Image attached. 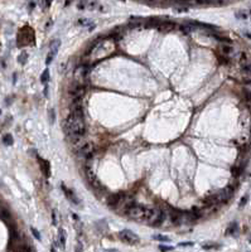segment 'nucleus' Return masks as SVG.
I'll return each mask as SVG.
<instances>
[{"label":"nucleus","instance_id":"4c0bfd02","mask_svg":"<svg viewBox=\"0 0 251 252\" xmlns=\"http://www.w3.org/2000/svg\"><path fill=\"white\" fill-rule=\"evenodd\" d=\"M250 14H251V10H250Z\"/></svg>","mask_w":251,"mask_h":252},{"label":"nucleus","instance_id":"a211bd4d","mask_svg":"<svg viewBox=\"0 0 251 252\" xmlns=\"http://www.w3.org/2000/svg\"><path fill=\"white\" fill-rule=\"evenodd\" d=\"M236 231H237V223H236V222H232L230 226H229L227 231H226V234H232V233H235Z\"/></svg>","mask_w":251,"mask_h":252},{"label":"nucleus","instance_id":"1a4fd4ad","mask_svg":"<svg viewBox=\"0 0 251 252\" xmlns=\"http://www.w3.org/2000/svg\"><path fill=\"white\" fill-rule=\"evenodd\" d=\"M123 197H124V195H121V194H112V195H110V197L107 198V204H109V207H110V208H116L119 204H120Z\"/></svg>","mask_w":251,"mask_h":252},{"label":"nucleus","instance_id":"c85d7f7f","mask_svg":"<svg viewBox=\"0 0 251 252\" xmlns=\"http://www.w3.org/2000/svg\"><path fill=\"white\" fill-rule=\"evenodd\" d=\"M245 98H246L247 101H251V90L245 91Z\"/></svg>","mask_w":251,"mask_h":252},{"label":"nucleus","instance_id":"412c9836","mask_svg":"<svg viewBox=\"0 0 251 252\" xmlns=\"http://www.w3.org/2000/svg\"><path fill=\"white\" fill-rule=\"evenodd\" d=\"M27 58H28V54L25 52H22V54L18 57V61H19V63H22V64H24L25 62H27Z\"/></svg>","mask_w":251,"mask_h":252},{"label":"nucleus","instance_id":"f257e3e1","mask_svg":"<svg viewBox=\"0 0 251 252\" xmlns=\"http://www.w3.org/2000/svg\"><path fill=\"white\" fill-rule=\"evenodd\" d=\"M64 129H66V131L68 132V135H80V136H83L85 132H86V125H85L83 116L70 114L68 117L66 118Z\"/></svg>","mask_w":251,"mask_h":252},{"label":"nucleus","instance_id":"9d476101","mask_svg":"<svg viewBox=\"0 0 251 252\" xmlns=\"http://www.w3.org/2000/svg\"><path fill=\"white\" fill-rule=\"evenodd\" d=\"M174 26L176 24L173 22H170V20H162L160 25H159V29L160 32H170V30H173L174 29Z\"/></svg>","mask_w":251,"mask_h":252},{"label":"nucleus","instance_id":"a878e982","mask_svg":"<svg viewBox=\"0 0 251 252\" xmlns=\"http://www.w3.org/2000/svg\"><path fill=\"white\" fill-rule=\"evenodd\" d=\"M32 233H33V236L37 238L38 241H41V234H39V232H38L35 228H32Z\"/></svg>","mask_w":251,"mask_h":252},{"label":"nucleus","instance_id":"9b49d317","mask_svg":"<svg viewBox=\"0 0 251 252\" xmlns=\"http://www.w3.org/2000/svg\"><path fill=\"white\" fill-rule=\"evenodd\" d=\"M220 52L222 53L225 57H230V56H232L235 53V49H233V47L231 44H225L223 43V44L220 46Z\"/></svg>","mask_w":251,"mask_h":252},{"label":"nucleus","instance_id":"4be33fe9","mask_svg":"<svg viewBox=\"0 0 251 252\" xmlns=\"http://www.w3.org/2000/svg\"><path fill=\"white\" fill-rule=\"evenodd\" d=\"M59 242H61L62 247H64V246H66V234H64V232H63V231H61V233H59Z\"/></svg>","mask_w":251,"mask_h":252},{"label":"nucleus","instance_id":"2eb2a0df","mask_svg":"<svg viewBox=\"0 0 251 252\" xmlns=\"http://www.w3.org/2000/svg\"><path fill=\"white\" fill-rule=\"evenodd\" d=\"M59 46H61V42L58 41V39H56V41H53L51 43V50H49V53L52 56H55L56 57V54L58 53V49H59Z\"/></svg>","mask_w":251,"mask_h":252},{"label":"nucleus","instance_id":"5701e85b","mask_svg":"<svg viewBox=\"0 0 251 252\" xmlns=\"http://www.w3.org/2000/svg\"><path fill=\"white\" fill-rule=\"evenodd\" d=\"M3 141H4L5 145H11V144H13V138H11V135H5L4 139H3Z\"/></svg>","mask_w":251,"mask_h":252},{"label":"nucleus","instance_id":"ddd939ff","mask_svg":"<svg viewBox=\"0 0 251 252\" xmlns=\"http://www.w3.org/2000/svg\"><path fill=\"white\" fill-rule=\"evenodd\" d=\"M39 164H41V168H42V170H43V173H44V175L47 177V178H49V175H51V166H49V163L47 162V160H44V159H39Z\"/></svg>","mask_w":251,"mask_h":252},{"label":"nucleus","instance_id":"6ab92c4d","mask_svg":"<svg viewBox=\"0 0 251 252\" xmlns=\"http://www.w3.org/2000/svg\"><path fill=\"white\" fill-rule=\"evenodd\" d=\"M143 24V20L140 18H131L130 19V25L131 26H140Z\"/></svg>","mask_w":251,"mask_h":252},{"label":"nucleus","instance_id":"2f4dec72","mask_svg":"<svg viewBox=\"0 0 251 252\" xmlns=\"http://www.w3.org/2000/svg\"><path fill=\"white\" fill-rule=\"evenodd\" d=\"M244 83H245V86L251 87V77H250V78H245V79H244Z\"/></svg>","mask_w":251,"mask_h":252},{"label":"nucleus","instance_id":"72a5a7b5","mask_svg":"<svg viewBox=\"0 0 251 252\" xmlns=\"http://www.w3.org/2000/svg\"><path fill=\"white\" fill-rule=\"evenodd\" d=\"M52 216H53V224H57V217H56V212H52Z\"/></svg>","mask_w":251,"mask_h":252},{"label":"nucleus","instance_id":"aec40b11","mask_svg":"<svg viewBox=\"0 0 251 252\" xmlns=\"http://www.w3.org/2000/svg\"><path fill=\"white\" fill-rule=\"evenodd\" d=\"M48 79H49V71H48V70H44V72H43L42 76H41V81H42V83H47Z\"/></svg>","mask_w":251,"mask_h":252},{"label":"nucleus","instance_id":"0eeeda50","mask_svg":"<svg viewBox=\"0 0 251 252\" xmlns=\"http://www.w3.org/2000/svg\"><path fill=\"white\" fill-rule=\"evenodd\" d=\"M88 72H90V67L87 64H81L80 67L76 70V78L80 79V81H85L88 77Z\"/></svg>","mask_w":251,"mask_h":252},{"label":"nucleus","instance_id":"bb28decb","mask_svg":"<svg viewBox=\"0 0 251 252\" xmlns=\"http://www.w3.org/2000/svg\"><path fill=\"white\" fill-rule=\"evenodd\" d=\"M236 17H237V18H240V19H246V18H247V15L245 14L244 11H239V13H236Z\"/></svg>","mask_w":251,"mask_h":252},{"label":"nucleus","instance_id":"473e14b6","mask_svg":"<svg viewBox=\"0 0 251 252\" xmlns=\"http://www.w3.org/2000/svg\"><path fill=\"white\" fill-rule=\"evenodd\" d=\"M49 116H51V121L53 122V121H55V118H56V115H55V110H51V111H49Z\"/></svg>","mask_w":251,"mask_h":252},{"label":"nucleus","instance_id":"c756f323","mask_svg":"<svg viewBox=\"0 0 251 252\" xmlns=\"http://www.w3.org/2000/svg\"><path fill=\"white\" fill-rule=\"evenodd\" d=\"M53 58H55V56H52L51 53H48V56H47V61H46V63L47 64H49L52 61H53Z\"/></svg>","mask_w":251,"mask_h":252},{"label":"nucleus","instance_id":"7ed1b4c3","mask_svg":"<svg viewBox=\"0 0 251 252\" xmlns=\"http://www.w3.org/2000/svg\"><path fill=\"white\" fill-rule=\"evenodd\" d=\"M145 207L140 206V204H135L134 207H131L129 209V212L126 213V216L131 219H135V221H143L144 218V214H145Z\"/></svg>","mask_w":251,"mask_h":252},{"label":"nucleus","instance_id":"c9c22d12","mask_svg":"<svg viewBox=\"0 0 251 252\" xmlns=\"http://www.w3.org/2000/svg\"><path fill=\"white\" fill-rule=\"evenodd\" d=\"M76 252H82V248H81V246H77V248H76Z\"/></svg>","mask_w":251,"mask_h":252},{"label":"nucleus","instance_id":"393cba45","mask_svg":"<svg viewBox=\"0 0 251 252\" xmlns=\"http://www.w3.org/2000/svg\"><path fill=\"white\" fill-rule=\"evenodd\" d=\"M88 5V3L87 2H82V3H78L77 4V6H78V9L80 10H83V9H86V6Z\"/></svg>","mask_w":251,"mask_h":252},{"label":"nucleus","instance_id":"f8f14e48","mask_svg":"<svg viewBox=\"0 0 251 252\" xmlns=\"http://www.w3.org/2000/svg\"><path fill=\"white\" fill-rule=\"evenodd\" d=\"M62 189H63V192H64V194H66V197L68 198V199L72 202V203H75V204H78L80 202H78V198L75 195V193L71 190V189H68L67 187H66L64 184H62Z\"/></svg>","mask_w":251,"mask_h":252},{"label":"nucleus","instance_id":"cd10ccee","mask_svg":"<svg viewBox=\"0 0 251 252\" xmlns=\"http://www.w3.org/2000/svg\"><path fill=\"white\" fill-rule=\"evenodd\" d=\"M246 202H247V195H245V197H242V198H241V202H240L239 207H240V208H242V207L246 204Z\"/></svg>","mask_w":251,"mask_h":252},{"label":"nucleus","instance_id":"6e6552de","mask_svg":"<svg viewBox=\"0 0 251 252\" xmlns=\"http://www.w3.org/2000/svg\"><path fill=\"white\" fill-rule=\"evenodd\" d=\"M85 92H86V90H85L83 85H77L76 87L70 90L68 94H70L71 97H73V100H76V98H82V96L85 95Z\"/></svg>","mask_w":251,"mask_h":252},{"label":"nucleus","instance_id":"e433bc0d","mask_svg":"<svg viewBox=\"0 0 251 252\" xmlns=\"http://www.w3.org/2000/svg\"><path fill=\"white\" fill-rule=\"evenodd\" d=\"M191 245H193V243H180V246H191Z\"/></svg>","mask_w":251,"mask_h":252},{"label":"nucleus","instance_id":"7c9ffc66","mask_svg":"<svg viewBox=\"0 0 251 252\" xmlns=\"http://www.w3.org/2000/svg\"><path fill=\"white\" fill-rule=\"evenodd\" d=\"M159 248H160V251H163V252H167V251H170L172 250V247H169V246H159Z\"/></svg>","mask_w":251,"mask_h":252},{"label":"nucleus","instance_id":"dca6fc26","mask_svg":"<svg viewBox=\"0 0 251 252\" xmlns=\"http://www.w3.org/2000/svg\"><path fill=\"white\" fill-rule=\"evenodd\" d=\"M70 142L73 145V146H80L82 144V136L80 135H70Z\"/></svg>","mask_w":251,"mask_h":252},{"label":"nucleus","instance_id":"423d86ee","mask_svg":"<svg viewBox=\"0 0 251 252\" xmlns=\"http://www.w3.org/2000/svg\"><path fill=\"white\" fill-rule=\"evenodd\" d=\"M94 145L91 142H85L82 146L78 149V155L83 156V158H91V155L94 154Z\"/></svg>","mask_w":251,"mask_h":252},{"label":"nucleus","instance_id":"39448f33","mask_svg":"<svg viewBox=\"0 0 251 252\" xmlns=\"http://www.w3.org/2000/svg\"><path fill=\"white\" fill-rule=\"evenodd\" d=\"M135 206V201H134V198L133 197H130V195H124L123 197V199L120 202V204H119V210H121V213H128L129 209L131 207H134Z\"/></svg>","mask_w":251,"mask_h":252},{"label":"nucleus","instance_id":"b1692460","mask_svg":"<svg viewBox=\"0 0 251 252\" xmlns=\"http://www.w3.org/2000/svg\"><path fill=\"white\" fill-rule=\"evenodd\" d=\"M154 238H155V240L163 241V242H168V241H169V238H168L167 236H162V234H156V236H154Z\"/></svg>","mask_w":251,"mask_h":252},{"label":"nucleus","instance_id":"f3484780","mask_svg":"<svg viewBox=\"0 0 251 252\" xmlns=\"http://www.w3.org/2000/svg\"><path fill=\"white\" fill-rule=\"evenodd\" d=\"M85 174H86V177H87V179H88L90 183H92L94 180L97 179V178L95 177V173L92 171V168H91V166H86V168H85Z\"/></svg>","mask_w":251,"mask_h":252},{"label":"nucleus","instance_id":"f704fd0d","mask_svg":"<svg viewBox=\"0 0 251 252\" xmlns=\"http://www.w3.org/2000/svg\"><path fill=\"white\" fill-rule=\"evenodd\" d=\"M90 23V20H86V19H81L80 20V24H82V25H86V24H88Z\"/></svg>","mask_w":251,"mask_h":252},{"label":"nucleus","instance_id":"f03ea898","mask_svg":"<svg viewBox=\"0 0 251 252\" xmlns=\"http://www.w3.org/2000/svg\"><path fill=\"white\" fill-rule=\"evenodd\" d=\"M34 43V32L29 26H24L18 34V46L24 47Z\"/></svg>","mask_w":251,"mask_h":252},{"label":"nucleus","instance_id":"20e7f679","mask_svg":"<svg viewBox=\"0 0 251 252\" xmlns=\"http://www.w3.org/2000/svg\"><path fill=\"white\" fill-rule=\"evenodd\" d=\"M119 237H120V240L124 241L125 243H129V245H136L139 243V236L135 234L134 232H131L129 230H124L121 231L120 233H119Z\"/></svg>","mask_w":251,"mask_h":252},{"label":"nucleus","instance_id":"4468645a","mask_svg":"<svg viewBox=\"0 0 251 252\" xmlns=\"http://www.w3.org/2000/svg\"><path fill=\"white\" fill-rule=\"evenodd\" d=\"M241 72H242V74L245 76V78H250V77H251V59H250L249 62H246L245 64H242Z\"/></svg>","mask_w":251,"mask_h":252}]
</instances>
